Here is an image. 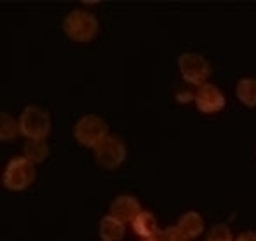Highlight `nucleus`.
I'll return each mask as SVG.
<instances>
[{"label":"nucleus","mask_w":256,"mask_h":241,"mask_svg":"<svg viewBox=\"0 0 256 241\" xmlns=\"http://www.w3.org/2000/svg\"><path fill=\"white\" fill-rule=\"evenodd\" d=\"M63 32L75 42H91L98 34V20L88 11L75 9L63 20Z\"/></svg>","instance_id":"f257e3e1"},{"label":"nucleus","mask_w":256,"mask_h":241,"mask_svg":"<svg viewBox=\"0 0 256 241\" xmlns=\"http://www.w3.org/2000/svg\"><path fill=\"white\" fill-rule=\"evenodd\" d=\"M20 133L28 140H46L51 133V116L38 105H28L20 116Z\"/></svg>","instance_id":"f03ea898"},{"label":"nucleus","mask_w":256,"mask_h":241,"mask_svg":"<svg viewBox=\"0 0 256 241\" xmlns=\"http://www.w3.org/2000/svg\"><path fill=\"white\" fill-rule=\"evenodd\" d=\"M37 171L35 164H32L26 157H12L7 163L2 175V183L7 190H24L35 182Z\"/></svg>","instance_id":"7ed1b4c3"},{"label":"nucleus","mask_w":256,"mask_h":241,"mask_svg":"<svg viewBox=\"0 0 256 241\" xmlns=\"http://www.w3.org/2000/svg\"><path fill=\"white\" fill-rule=\"evenodd\" d=\"M74 136L80 145L96 149V145H100L108 136V126L102 117L94 116V114H88L75 122Z\"/></svg>","instance_id":"20e7f679"},{"label":"nucleus","mask_w":256,"mask_h":241,"mask_svg":"<svg viewBox=\"0 0 256 241\" xmlns=\"http://www.w3.org/2000/svg\"><path fill=\"white\" fill-rule=\"evenodd\" d=\"M178 67L182 72L183 79L190 84L202 86L206 84V79L211 74V65L204 56L197 53H185L178 58Z\"/></svg>","instance_id":"39448f33"},{"label":"nucleus","mask_w":256,"mask_h":241,"mask_svg":"<svg viewBox=\"0 0 256 241\" xmlns=\"http://www.w3.org/2000/svg\"><path fill=\"white\" fill-rule=\"evenodd\" d=\"M94 157L98 164H102L106 170H115L126 159V145L120 138L108 135L100 145L94 149Z\"/></svg>","instance_id":"423d86ee"},{"label":"nucleus","mask_w":256,"mask_h":241,"mask_svg":"<svg viewBox=\"0 0 256 241\" xmlns=\"http://www.w3.org/2000/svg\"><path fill=\"white\" fill-rule=\"evenodd\" d=\"M196 105L202 114H214L225 107V96L220 91V88H216L214 84H206L199 86L196 93Z\"/></svg>","instance_id":"0eeeda50"},{"label":"nucleus","mask_w":256,"mask_h":241,"mask_svg":"<svg viewBox=\"0 0 256 241\" xmlns=\"http://www.w3.org/2000/svg\"><path fill=\"white\" fill-rule=\"evenodd\" d=\"M140 211H142L140 201L134 196H128V194L117 196L114 199V203L110 204V215L117 218V220L124 222V224H128V222L132 224V220L138 217Z\"/></svg>","instance_id":"6e6552de"},{"label":"nucleus","mask_w":256,"mask_h":241,"mask_svg":"<svg viewBox=\"0 0 256 241\" xmlns=\"http://www.w3.org/2000/svg\"><path fill=\"white\" fill-rule=\"evenodd\" d=\"M176 227L180 229V232H182L186 239H196L197 236L202 234L204 220H202V217H200V213H197V211H186V213H183L182 217H180Z\"/></svg>","instance_id":"1a4fd4ad"},{"label":"nucleus","mask_w":256,"mask_h":241,"mask_svg":"<svg viewBox=\"0 0 256 241\" xmlns=\"http://www.w3.org/2000/svg\"><path fill=\"white\" fill-rule=\"evenodd\" d=\"M126 234V224L112 215H104L100 220V238L103 241H120Z\"/></svg>","instance_id":"9d476101"},{"label":"nucleus","mask_w":256,"mask_h":241,"mask_svg":"<svg viewBox=\"0 0 256 241\" xmlns=\"http://www.w3.org/2000/svg\"><path fill=\"white\" fill-rule=\"evenodd\" d=\"M132 231L140 236L142 239H150L157 234V220H155L154 213L150 211H140L138 217L132 220Z\"/></svg>","instance_id":"9b49d317"},{"label":"nucleus","mask_w":256,"mask_h":241,"mask_svg":"<svg viewBox=\"0 0 256 241\" xmlns=\"http://www.w3.org/2000/svg\"><path fill=\"white\" fill-rule=\"evenodd\" d=\"M49 156V145L46 140H26L23 145V157L32 164H38Z\"/></svg>","instance_id":"f8f14e48"},{"label":"nucleus","mask_w":256,"mask_h":241,"mask_svg":"<svg viewBox=\"0 0 256 241\" xmlns=\"http://www.w3.org/2000/svg\"><path fill=\"white\" fill-rule=\"evenodd\" d=\"M237 98H239L240 103H244L246 107L253 109L256 107V79L251 77H244L237 82Z\"/></svg>","instance_id":"ddd939ff"},{"label":"nucleus","mask_w":256,"mask_h":241,"mask_svg":"<svg viewBox=\"0 0 256 241\" xmlns=\"http://www.w3.org/2000/svg\"><path fill=\"white\" fill-rule=\"evenodd\" d=\"M20 135V121H14L9 114H0V138L4 142H10Z\"/></svg>","instance_id":"4468645a"},{"label":"nucleus","mask_w":256,"mask_h":241,"mask_svg":"<svg viewBox=\"0 0 256 241\" xmlns=\"http://www.w3.org/2000/svg\"><path fill=\"white\" fill-rule=\"evenodd\" d=\"M206 241H234L232 232L226 227L225 224H216L209 229L208 236H206Z\"/></svg>","instance_id":"2eb2a0df"},{"label":"nucleus","mask_w":256,"mask_h":241,"mask_svg":"<svg viewBox=\"0 0 256 241\" xmlns=\"http://www.w3.org/2000/svg\"><path fill=\"white\" fill-rule=\"evenodd\" d=\"M154 241H188L180 232L178 227H166L162 231H157V234L152 238Z\"/></svg>","instance_id":"dca6fc26"},{"label":"nucleus","mask_w":256,"mask_h":241,"mask_svg":"<svg viewBox=\"0 0 256 241\" xmlns=\"http://www.w3.org/2000/svg\"><path fill=\"white\" fill-rule=\"evenodd\" d=\"M236 241H256V232L246 231V232H242V234H239V238Z\"/></svg>","instance_id":"f3484780"},{"label":"nucleus","mask_w":256,"mask_h":241,"mask_svg":"<svg viewBox=\"0 0 256 241\" xmlns=\"http://www.w3.org/2000/svg\"><path fill=\"white\" fill-rule=\"evenodd\" d=\"M176 98H178L182 103H185L186 100H190V98H192V95H190V93H185V95H178V96H176Z\"/></svg>","instance_id":"a211bd4d"},{"label":"nucleus","mask_w":256,"mask_h":241,"mask_svg":"<svg viewBox=\"0 0 256 241\" xmlns=\"http://www.w3.org/2000/svg\"><path fill=\"white\" fill-rule=\"evenodd\" d=\"M142 241H154L152 238H150V239H142Z\"/></svg>","instance_id":"6ab92c4d"}]
</instances>
